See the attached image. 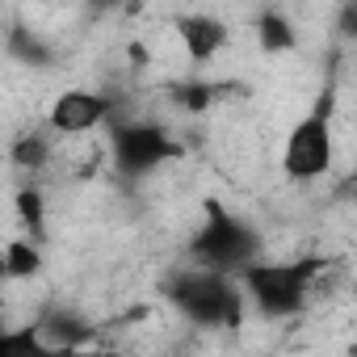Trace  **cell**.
<instances>
[{"label": "cell", "instance_id": "obj_15", "mask_svg": "<svg viewBox=\"0 0 357 357\" xmlns=\"http://www.w3.org/2000/svg\"><path fill=\"white\" fill-rule=\"evenodd\" d=\"M9 55L13 59H26V63H34V68H47L55 55L43 47V38L38 34H30V30H22V26H13V34H9Z\"/></svg>", "mask_w": 357, "mask_h": 357}, {"label": "cell", "instance_id": "obj_7", "mask_svg": "<svg viewBox=\"0 0 357 357\" xmlns=\"http://www.w3.org/2000/svg\"><path fill=\"white\" fill-rule=\"evenodd\" d=\"M172 30H176V38H181V47H185V59L190 63H211L223 47H227V26L215 17V13H181L172 22Z\"/></svg>", "mask_w": 357, "mask_h": 357}, {"label": "cell", "instance_id": "obj_14", "mask_svg": "<svg viewBox=\"0 0 357 357\" xmlns=\"http://www.w3.org/2000/svg\"><path fill=\"white\" fill-rule=\"evenodd\" d=\"M17 215H22V223H26V231L34 240L47 236V202H43V190H34V185L17 190Z\"/></svg>", "mask_w": 357, "mask_h": 357}, {"label": "cell", "instance_id": "obj_17", "mask_svg": "<svg viewBox=\"0 0 357 357\" xmlns=\"http://www.w3.org/2000/svg\"><path fill=\"white\" fill-rule=\"evenodd\" d=\"M340 198H349V202H353V198H357V172H353V176H349V181H344V185H340Z\"/></svg>", "mask_w": 357, "mask_h": 357}, {"label": "cell", "instance_id": "obj_2", "mask_svg": "<svg viewBox=\"0 0 357 357\" xmlns=\"http://www.w3.org/2000/svg\"><path fill=\"white\" fill-rule=\"evenodd\" d=\"M190 257L198 269L240 278L244 269H252L261 261V236L248 219L227 211L219 198H206L202 202V227L190 240Z\"/></svg>", "mask_w": 357, "mask_h": 357}, {"label": "cell", "instance_id": "obj_3", "mask_svg": "<svg viewBox=\"0 0 357 357\" xmlns=\"http://www.w3.org/2000/svg\"><path fill=\"white\" fill-rule=\"evenodd\" d=\"M332 114H336V84L328 80L311 109L290 126L286 147H282V168L290 181H319L332 168Z\"/></svg>", "mask_w": 357, "mask_h": 357}, {"label": "cell", "instance_id": "obj_8", "mask_svg": "<svg viewBox=\"0 0 357 357\" xmlns=\"http://www.w3.org/2000/svg\"><path fill=\"white\" fill-rule=\"evenodd\" d=\"M34 332H38L51 349H59V353H72L76 344H89V340L97 336V328H93L84 315L68 311V307H51V311L34 324Z\"/></svg>", "mask_w": 357, "mask_h": 357}, {"label": "cell", "instance_id": "obj_4", "mask_svg": "<svg viewBox=\"0 0 357 357\" xmlns=\"http://www.w3.org/2000/svg\"><path fill=\"white\" fill-rule=\"evenodd\" d=\"M319 265L324 261H315V257H307V261H257L252 269L240 273V286L265 319H290L303 311Z\"/></svg>", "mask_w": 357, "mask_h": 357}, {"label": "cell", "instance_id": "obj_1", "mask_svg": "<svg viewBox=\"0 0 357 357\" xmlns=\"http://www.w3.org/2000/svg\"><path fill=\"white\" fill-rule=\"evenodd\" d=\"M168 303L181 311L190 324L211 328V332H231L244 324V286L240 278L211 273V269H176L164 286Z\"/></svg>", "mask_w": 357, "mask_h": 357}, {"label": "cell", "instance_id": "obj_6", "mask_svg": "<svg viewBox=\"0 0 357 357\" xmlns=\"http://www.w3.org/2000/svg\"><path fill=\"white\" fill-rule=\"evenodd\" d=\"M118 114H114V101L105 93H93V89H68L51 101V114H47V126L55 135H84V130H97L101 122L109 126Z\"/></svg>", "mask_w": 357, "mask_h": 357}, {"label": "cell", "instance_id": "obj_13", "mask_svg": "<svg viewBox=\"0 0 357 357\" xmlns=\"http://www.w3.org/2000/svg\"><path fill=\"white\" fill-rule=\"evenodd\" d=\"M0 357H72V353L51 349L34 328H26V332H9L5 340H0Z\"/></svg>", "mask_w": 357, "mask_h": 357}, {"label": "cell", "instance_id": "obj_9", "mask_svg": "<svg viewBox=\"0 0 357 357\" xmlns=\"http://www.w3.org/2000/svg\"><path fill=\"white\" fill-rule=\"evenodd\" d=\"M219 97H223V89L211 84V80H202V76L172 80V84H168V101H172L176 109H185V114H206Z\"/></svg>", "mask_w": 357, "mask_h": 357}, {"label": "cell", "instance_id": "obj_11", "mask_svg": "<svg viewBox=\"0 0 357 357\" xmlns=\"http://www.w3.org/2000/svg\"><path fill=\"white\" fill-rule=\"evenodd\" d=\"M51 160V135L47 130H26L13 139V164L26 172H43Z\"/></svg>", "mask_w": 357, "mask_h": 357}, {"label": "cell", "instance_id": "obj_16", "mask_svg": "<svg viewBox=\"0 0 357 357\" xmlns=\"http://www.w3.org/2000/svg\"><path fill=\"white\" fill-rule=\"evenodd\" d=\"M336 26H340V34H344V38H357V0L336 13Z\"/></svg>", "mask_w": 357, "mask_h": 357}, {"label": "cell", "instance_id": "obj_5", "mask_svg": "<svg viewBox=\"0 0 357 357\" xmlns=\"http://www.w3.org/2000/svg\"><path fill=\"white\" fill-rule=\"evenodd\" d=\"M109 151H114V168L139 181V176H147L160 164L181 155V143L151 118H114L109 122Z\"/></svg>", "mask_w": 357, "mask_h": 357}, {"label": "cell", "instance_id": "obj_10", "mask_svg": "<svg viewBox=\"0 0 357 357\" xmlns=\"http://www.w3.org/2000/svg\"><path fill=\"white\" fill-rule=\"evenodd\" d=\"M257 38H261V47H265L269 55H278V51H294V43H298V34H294L290 17H286V13H278V9L257 13Z\"/></svg>", "mask_w": 357, "mask_h": 357}, {"label": "cell", "instance_id": "obj_12", "mask_svg": "<svg viewBox=\"0 0 357 357\" xmlns=\"http://www.w3.org/2000/svg\"><path fill=\"white\" fill-rule=\"evenodd\" d=\"M5 273H9L13 282L38 278V273H43V252H38V244H34V240H9V244H5Z\"/></svg>", "mask_w": 357, "mask_h": 357}]
</instances>
